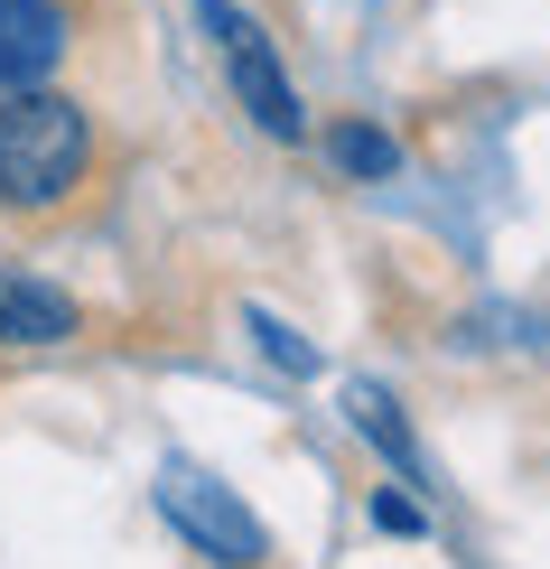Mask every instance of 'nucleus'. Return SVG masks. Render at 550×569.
Here are the masks:
<instances>
[{
    "label": "nucleus",
    "mask_w": 550,
    "mask_h": 569,
    "mask_svg": "<svg viewBox=\"0 0 550 569\" xmlns=\"http://www.w3.org/2000/svg\"><path fill=\"white\" fill-rule=\"evenodd\" d=\"M93 178V112L57 84L0 93V216H66Z\"/></svg>",
    "instance_id": "nucleus-1"
},
{
    "label": "nucleus",
    "mask_w": 550,
    "mask_h": 569,
    "mask_svg": "<svg viewBox=\"0 0 550 569\" xmlns=\"http://www.w3.org/2000/svg\"><path fill=\"white\" fill-rule=\"evenodd\" d=\"M159 513L187 532V551H206V560H224V569H261V560H271L261 513H252L233 486H214L206 467H187V458L159 467Z\"/></svg>",
    "instance_id": "nucleus-2"
},
{
    "label": "nucleus",
    "mask_w": 550,
    "mask_h": 569,
    "mask_svg": "<svg viewBox=\"0 0 550 569\" xmlns=\"http://www.w3.org/2000/svg\"><path fill=\"white\" fill-rule=\"evenodd\" d=\"M197 19L214 38V57H224V76H233V103H243L271 140H308V112H299L290 76H280V47L261 38V19H243L233 0H197Z\"/></svg>",
    "instance_id": "nucleus-3"
},
{
    "label": "nucleus",
    "mask_w": 550,
    "mask_h": 569,
    "mask_svg": "<svg viewBox=\"0 0 550 569\" xmlns=\"http://www.w3.org/2000/svg\"><path fill=\"white\" fill-rule=\"evenodd\" d=\"M66 57H76V10L66 0H0V93L57 84Z\"/></svg>",
    "instance_id": "nucleus-4"
},
{
    "label": "nucleus",
    "mask_w": 550,
    "mask_h": 569,
    "mask_svg": "<svg viewBox=\"0 0 550 569\" xmlns=\"http://www.w3.org/2000/svg\"><path fill=\"white\" fill-rule=\"evenodd\" d=\"M66 337H84V308L57 280L0 262V346H66Z\"/></svg>",
    "instance_id": "nucleus-5"
},
{
    "label": "nucleus",
    "mask_w": 550,
    "mask_h": 569,
    "mask_svg": "<svg viewBox=\"0 0 550 569\" xmlns=\"http://www.w3.org/2000/svg\"><path fill=\"white\" fill-rule=\"evenodd\" d=\"M346 411H354V430H364L382 458L401 467V477H420V448H411V430H401V411H392V392H382V383H354V392H346Z\"/></svg>",
    "instance_id": "nucleus-6"
},
{
    "label": "nucleus",
    "mask_w": 550,
    "mask_h": 569,
    "mask_svg": "<svg viewBox=\"0 0 550 569\" xmlns=\"http://www.w3.org/2000/svg\"><path fill=\"white\" fill-rule=\"evenodd\" d=\"M327 159H337L346 178H392L401 169V140L373 131V122H337V131H327Z\"/></svg>",
    "instance_id": "nucleus-7"
},
{
    "label": "nucleus",
    "mask_w": 550,
    "mask_h": 569,
    "mask_svg": "<svg viewBox=\"0 0 550 569\" xmlns=\"http://www.w3.org/2000/svg\"><path fill=\"white\" fill-rule=\"evenodd\" d=\"M252 337H261V355H271L280 373H318V346H299L290 327H280V318H261V308H252Z\"/></svg>",
    "instance_id": "nucleus-8"
},
{
    "label": "nucleus",
    "mask_w": 550,
    "mask_h": 569,
    "mask_svg": "<svg viewBox=\"0 0 550 569\" xmlns=\"http://www.w3.org/2000/svg\"><path fill=\"white\" fill-rule=\"evenodd\" d=\"M373 523H382V532H411V541H420V532H429V513L411 505V495H373Z\"/></svg>",
    "instance_id": "nucleus-9"
}]
</instances>
